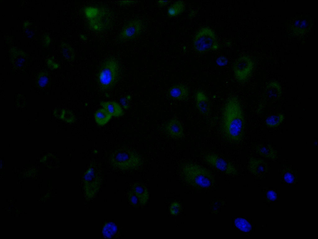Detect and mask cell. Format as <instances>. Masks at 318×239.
I'll return each instance as SVG.
<instances>
[{
  "mask_svg": "<svg viewBox=\"0 0 318 239\" xmlns=\"http://www.w3.org/2000/svg\"><path fill=\"white\" fill-rule=\"evenodd\" d=\"M245 119L238 98L232 96L227 100L222 112L221 132L228 141L234 143L241 142L244 135Z\"/></svg>",
  "mask_w": 318,
  "mask_h": 239,
  "instance_id": "obj_1",
  "label": "cell"
},
{
  "mask_svg": "<svg viewBox=\"0 0 318 239\" xmlns=\"http://www.w3.org/2000/svg\"><path fill=\"white\" fill-rule=\"evenodd\" d=\"M181 173L185 182L198 188H207L212 186L214 176L208 169L198 164L189 162L183 165Z\"/></svg>",
  "mask_w": 318,
  "mask_h": 239,
  "instance_id": "obj_2",
  "label": "cell"
},
{
  "mask_svg": "<svg viewBox=\"0 0 318 239\" xmlns=\"http://www.w3.org/2000/svg\"><path fill=\"white\" fill-rule=\"evenodd\" d=\"M110 161L114 166L123 170L137 168L143 163L142 157L138 153L125 148L114 151L111 156Z\"/></svg>",
  "mask_w": 318,
  "mask_h": 239,
  "instance_id": "obj_3",
  "label": "cell"
},
{
  "mask_svg": "<svg viewBox=\"0 0 318 239\" xmlns=\"http://www.w3.org/2000/svg\"><path fill=\"white\" fill-rule=\"evenodd\" d=\"M84 12L88 20L89 26L94 31L100 32L105 30L112 24V15L108 10L88 7L85 8Z\"/></svg>",
  "mask_w": 318,
  "mask_h": 239,
  "instance_id": "obj_4",
  "label": "cell"
},
{
  "mask_svg": "<svg viewBox=\"0 0 318 239\" xmlns=\"http://www.w3.org/2000/svg\"><path fill=\"white\" fill-rule=\"evenodd\" d=\"M120 67L117 60L111 57L103 63L98 74V80L101 89L107 90L117 82L120 76Z\"/></svg>",
  "mask_w": 318,
  "mask_h": 239,
  "instance_id": "obj_5",
  "label": "cell"
},
{
  "mask_svg": "<svg viewBox=\"0 0 318 239\" xmlns=\"http://www.w3.org/2000/svg\"><path fill=\"white\" fill-rule=\"evenodd\" d=\"M194 49L202 53L218 49L219 45L214 32L207 27L200 29L196 34L193 41Z\"/></svg>",
  "mask_w": 318,
  "mask_h": 239,
  "instance_id": "obj_6",
  "label": "cell"
},
{
  "mask_svg": "<svg viewBox=\"0 0 318 239\" xmlns=\"http://www.w3.org/2000/svg\"><path fill=\"white\" fill-rule=\"evenodd\" d=\"M83 190L86 198L93 199L100 188L102 179L97 170L90 166L84 174L83 178Z\"/></svg>",
  "mask_w": 318,
  "mask_h": 239,
  "instance_id": "obj_7",
  "label": "cell"
},
{
  "mask_svg": "<svg viewBox=\"0 0 318 239\" xmlns=\"http://www.w3.org/2000/svg\"><path fill=\"white\" fill-rule=\"evenodd\" d=\"M203 157L207 163L221 172L230 176L237 174V170L234 165L217 154L207 153Z\"/></svg>",
  "mask_w": 318,
  "mask_h": 239,
  "instance_id": "obj_8",
  "label": "cell"
},
{
  "mask_svg": "<svg viewBox=\"0 0 318 239\" xmlns=\"http://www.w3.org/2000/svg\"><path fill=\"white\" fill-rule=\"evenodd\" d=\"M254 67V63L250 58L243 56L235 62L233 69L235 78L239 82H245L251 74Z\"/></svg>",
  "mask_w": 318,
  "mask_h": 239,
  "instance_id": "obj_9",
  "label": "cell"
},
{
  "mask_svg": "<svg viewBox=\"0 0 318 239\" xmlns=\"http://www.w3.org/2000/svg\"><path fill=\"white\" fill-rule=\"evenodd\" d=\"M143 28V23L141 20H133L124 26L119 35V38L122 40L134 38L142 32Z\"/></svg>",
  "mask_w": 318,
  "mask_h": 239,
  "instance_id": "obj_10",
  "label": "cell"
},
{
  "mask_svg": "<svg viewBox=\"0 0 318 239\" xmlns=\"http://www.w3.org/2000/svg\"><path fill=\"white\" fill-rule=\"evenodd\" d=\"M9 53L10 61L15 70H20L24 67L28 57L25 52L16 47H12L10 48Z\"/></svg>",
  "mask_w": 318,
  "mask_h": 239,
  "instance_id": "obj_11",
  "label": "cell"
},
{
  "mask_svg": "<svg viewBox=\"0 0 318 239\" xmlns=\"http://www.w3.org/2000/svg\"><path fill=\"white\" fill-rule=\"evenodd\" d=\"M165 129L167 134L173 138H181L184 135L183 126L180 121L176 118L170 120L167 124Z\"/></svg>",
  "mask_w": 318,
  "mask_h": 239,
  "instance_id": "obj_12",
  "label": "cell"
},
{
  "mask_svg": "<svg viewBox=\"0 0 318 239\" xmlns=\"http://www.w3.org/2000/svg\"><path fill=\"white\" fill-rule=\"evenodd\" d=\"M282 94L280 85L276 81H273L269 83L266 87L264 96L267 100L276 101L280 98Z\"/></svg>",
  "mask_w": 318,
  "mask_h": 239,
  "instance_id": "obj_13",
  "label": "cell"
},
{
  "mask_svg": "<svg viewBox=\"0 0 318 239\" xmlns=\"http://www.w3.org/2000/svg\"><path fill=\"white\" fill-rule=\"evenodd\" d=\"M197 107L200 113L204 116L208 115L210 112L208 99L202 91H197L195 95Z\"/></svg>",
  "mask_w": 318,
  "mask_h": 239,
  "instance_id": "obj_14",
  "label": "cell"
},
{
  "mask_svg": "<svg viewBox=\"0 0 318 239\" xmlns=\"http://www.w3.org/2000/svg\"><path fill=\"white\" fill-rule=\"evenodd\" d=\"M132 191L138 198L140 205H145L149 198L148 191L146 186L140 183L134 184Z\"/></svg>",
  "mask_w": 318,
  "mask_h": 239,
  "instance_id": "obj_15",
  "label": "cell"
},
{
  "mask_svg": "<svg viewBox=\"0 0 318 239\" xmlns=\"http://www.w3.org/2000/svg\"><path fill=\"white\" fill-rule=\"evenodd\" d=\"M170 96L172 99L179 101H183L186 99L189 95L188 88L185 85L181 84L175 85L169 90Z\"/></svg>",
  "mask_w": 318,
  "mask_h": 239,
  "instance_id": "obj_16",
  "label": "cell"
},
{
  "mask_svg": "<svg viewBox=\"0 0 318 239\" xmlns=\"http://www.w3.org/2000/svg\"><path fill=\"white\" fill-rule=\"evenodd\" d=\"M254 149L257 153L264 157L275 160L277 157L276 151L269 145L259 144L255 147Z\"/></svg>",
  "mask_w": 318,
  "mask_h": 239,
  "instance_id": "obj_17",
  "label": "cell"
},
{
  "mask_svg": "<svg viewBox=\"0 0 318 239\" xmlns=\"http://www.w3.org/2000/svg\"><path fill=\"white\" fill-rule=\"evenodd\" d=\"M248 166L250 171L255 174H258L264 171L266 167V164L261 159L251 157L248 161Z\"/></svg>",
  "mask_w": 318,
  "mask_h": 239,
  "instance_id": "obj_18",
  "label": "cell"
},
{
  "mask_svg": "<svg viewBox=\"0 0 318 239\" xmlns=\"http://www.w3.org/2000/svg\"><path fill=\"white\" fill-rule=\"evenodd\" d=\"M101 105L112 116L119 117L123 115V111L121 106L114 101H102Z\"/></svg>",
  "mask_w": 318,
  "mask_h": 239,
  "instance_id": "obj_19",
  "label": "cell"
},
{
  "mask_svg": "<svg viewBox=\"0 0 318 239\" xmlns=\"http://www.w3.org/2000/svg\"><path fill=\"white\" fill-rule=\"evenodd\" d=\"M308 24L305 19H299L295 21L291 27L292 32L296 35L304 34L307 30Z\"/></svg>",
  "mask_w": 318,
  "mask_h": 239,
  "instance_id": "obj_20",
  "label": "cell"
},
{
  "mask_svg": "<svg viewBox=\"0 0 318 239\" xmlns=\"http://www.w3.org/2000/svg\"><path fill=\"white\" fill-rule=\"evenodd\" d=\"M112 116L103 108L98 110L94 114L95 121L100 125H103L106 124Z\"/></svg>",
  "mask_w": 318,
  "mask_h": 239,
  "instance_id": "obj_21",
  "label": "cell"
},
{
  "mask_svg": "<svg viewBox=\"0 0 318 239\" xmlns=\"http://www.w3.org/2000/svg\"><path fill=\"white\" fill-rule=\"evenodd\" d=\"M184 8L185 4L183 1H177L169 7L167 11V15L171 17L176 16L182 13Z\"/></svg>",
  "mask_w": 318,
  "mask_h": 239,
  "instance_id": "obj_22",
  "label": "cell"
},
{
  "mask_svg": "<svg viewBox=\"0 0 318 239\" xmlns=\"http://www.w3.org/2000/svg\"><path fill=\"white\" fill-rule=\"evenodd\" d=\"M61 52L64 57L69 62L73 61L75 58L74 51L67 43L62 41L60 44Z\"/></svg>",
  "mask_w": 318,
  "mask_h": 239,
  "instance_id": "obj_23",
  "label": "cell"
},
{
  "mask_svg": "<svg viewBox=\"0 0 318 239\" xmlns=\"http://www.w3.org/2000/svg\"><path fill=\"white\" fill-rule=\"evenodd\" d=\"M284 116L283 114L272 115L268 117L265 120V123L268 127L274 128L279 126L283 121Z\"/></svg>",
  "mask_w": 318,
  "mask_h": 239,
  "instance_id": "obj_24",
  "label": "cell"
},
{
  "mask_svg": "<svg viewBox=\"0 0 318 239\" xmlns=\"http://www.w3.org/2000/svg\"><path fill=\"white\" fill-rule=\"evenodd\" d=\"M236 227L240 230L244 232H248L251 231L252 227L250 223L245 219L238 218H236L234 221Z\"/></svg>",
  "mask_w": 318,
  "mask_h": 239,
  "instance_id": "obj_25",
  "label": "cell"
},
{
  "mask_svg": "<svg viewBox=\"0 0 318 239\" xmlns=\"http://www.w3.org/2000/svg\"><path fill=\"white\" fill-rule=\"evenodd\" d=\"M48 77L47 73L44 71L39 73L36 78L37 84L39 87H43L48 84Z\"/></svg>",
  "mask_w": 318,
  "mask_h": 239,
  "instance_id": "obj_26",
  "label": "cell"
},
{
  "mask_svg": "<svg viewBox=\"0 0 318 239\" xmlns=\"http://www.w3.org/2000/svg\"><path fill=\"white\" fill-rule=\"evenodd\" d=\"M60 119L68 123H71L74 122L75 120V117L73 113L70 111L62 109V111Z\"/></svg>",
  "mask_w": 318,
  "mask_h": 239,
  "instance_id": "obj_27",
  "label": "cell"
},
{
  "mask_svg": "<svg viewBox=\"0 0 318 239\" xmlns=\"http://www.w3.org/2000/svg\"><path fill=\"white\" fill-rule=\"evenodd\" d=\"M116 230V227L114 224L108 223L104 227L103 234L107 237H111L115 234Z\"/></svg>",
  "mask_w": 318,
  "mask_h": 239,
  "instance_id": "obj_28",
  "label": "cell"
},
{
  "mask_svg": "<svg viewBox=\"0 0 318 239\" xmlns=\"http://www.w3.org/2000/svg\"><path fill=\"white\" fill-rule=\"evenodd\" d=\"M170 214L174 216H176L179 214L181 209L180 204L177 202H173L170 207Z\"/></svg>",
  "mask_w": 318,
  "mask_h": 239,
  "instance_id": "obj_29",
  "label": "cell"
},
{
  "mask_svg": "<svg viewBox=\"0 0 318 239\" xmlns=\"http://www.w3.org/2000/svg\"><path fill=\"white\" fill-rule=\"evenodd\" d=\"M128 197L129 201L133 205L137 206L140 205L138 198L132 190L129 192Z\"/></svg>",
  "mask_w": 318,
  "mask_h": 239,
  "instance_id": "obj_30",
  "label": "cell"
},
{
  "mask_svg": "<svg viewBox=\"0 0 318 239\" xmlns=\"http://www.w3.org/2000/svg\"><path fill=\"white\" fill-rule=\"evenodd\" d=\"M54 57L52 56L47 60V64L48 67L51 70L56 69L59 67V64L54 61Z\"/></svg>",
  "mask_w": 318,
  "mask_h": 239,
  "instance_id": "obj_31",
  "label": "cell"
},
{
  "mask_svg": "<svg viewBox=\"0 0 318 239\" xmlns=\"http://www.w3.org/2000/svg\"><path fill=\"white\" fill-rule=\"evenodd\" d=\"M42 43L43 46L44 47H48L50 44L51 42V39L49 35L46 34H45L43 36L42 39Z\"/></svg>",
  "mask_w": 318,
  "mask_h": 239,
  "instance_id": "obj_32",
  "label": "cell"
},
{
  "mask_svg": "<svg viewBox=\"0 0 318 239\" xmlns=\"http://www.w3.org/2000/svg\"><path fill=\"white\" fill-rule=\"evenodd\" d=\"M24 97L22 95H19L17 97V105L20 107H22L25 105V101Z\"/></svg>",
  "mask_w": 318,
  "mask_h": 239,
  "instance_id": "obj_33",
  "label": "cell"
},
{
  "mask_svg": "<svg viewBox=\"0 0 318 239\" xmlns=\"http://www.w3.org/2000/svg\"><path fill=\"white\" fill-rule=\"evenodd\" d=\"M284 179L287 183H291L294 180V177L293 175L290 173H286L284 176Z\"/></svg>",
  "mask_w": 318,
  "mask_h": 239,
  "instance_id": "obj_34",
  "label": "cell"
},
{
  "mask_svg": "<svg viewBox=\"0 0 318 239\" xmlns=\"http://www.w3.org/2000/svg\"><path fill=\"white\" fill-rule=\"evenodd\" d=\"M267 196L270 200L272 201L275 200L277 198L276 193L272 190L268 191L267 194Z\"/></svg>",
  "mask_w": 318,
  "mask_h": 239,
  "instance_id": "obj_35",
  "label": "cell"
},
{
  "mask_svg": "<svg viewBox=\"0 0 318 239\" xmlns=\"http://www.w3.org/2000/svg\"><path fill=\"white\" fill-rule=\"evenodd\" d=\"M170 2L169 1H158L157 3L159 7H162L167 5Z\"/></svg>",
  "mask_w": 318,
  "mask_h": 239,
  "instance_id": "obj_36",
  "label": "cell"
},
{
  "mask_svg": "<svg viewBox=\"0 0 318 239\" xmlns=\"http://www.w3.org/2000/svg\"><path fill=\"white\" fill-rule=\"evenodd\" d=\"M136 2L137 1H120L119 3L121 5L125 6L129 5L132 3Z\"/></svg>",
  "mask_w": 318,
  "mask_h": 239,
  "instance_id": "obj_37",
  "label": "cell"
},
{
  "mask_svg": "<svg viewBox=\"0 0 318 239\" xmlns=\"http://www.w3.org/2000/svg\"><path fill=\"white\" fill-rule=\"evenodd\" d=\"M62 109L57 108L54 110L53 112V115L56 117L59 118L61 115Z\"/></svg>",
  "mask_w": 318,
  "mask_h": 239,
  "instance_id": "obj_38",
  "label": "cell"
}]
</instances>
